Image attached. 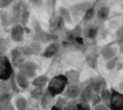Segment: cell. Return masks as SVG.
<instances>
[{"label":"cell","instance_id":"cell-29","mask_svg":"<svg viewBox=\"0 0 123 110\" xmlns=\"http://www.w3.org/2000/svg\"><path fill=\"white\" fill-rule=\"evenodd\" d=\"M68 103H69V101H67L66 98H65V97H59V98H57V100L55 101V105L54 106L58 108L59 109L63 110L64 108L68 104Z\"/></svg>","mask_w":123,"mask_h":110},{"label":"cell","instance_id":"cell-18","mask_svg":"<svg viewBox=\"0 0 123 110\" xmlns=\"http://www.w3.org/2000/svg\"><path fill=\"white\" fill-rule=\"evenodd\" d=\"M14 107L17 110H27L28 101L25 97H18L14 101Z\"/></svg>","mask_w":123,"mask_h":110},{"label":"cell","instance_id":"cell-19","mask_svg":"<svg viewBox=\"0 0 123 110\" xmlns=\"http://www.w3.org/2000/svg\"><path fill=\"white\" fill-rule=\"evenodd\" d=\"M45 89L39 88H34L30 91V97L34 100H40L41 97H43Z\"/></svg>","mask_w":123,"mask_h":110},{"label":"cell","instance_id":"cell-20","mask_svg":"<svg viewBox=\"0 0 123 110\" xmlns=\"http://www.w3.org/2000/svg\"><path fill=\"white\" fill-rule=\"evenodd\" d=\"M109 14H110V9L107 7L103 6L100 7L98 9V11L96 12V17L100 20H105L108 18Z\"/></svg>","mask_w":123,"mask_h":110},{"label":"cell","instance_id":"cell-33","mask_svg":"<svg viewBox=\"0 0 123 110\" xmlns=\"http://www.w3.org/2000/svg\"><path fill=\"white\" fill-rule=\"evenodd\" d=\"M100 102H101V98H100V95L99 94L95 93L94 96H93L92 99H91V103H92V106L93 107H96V106L100 105Z\"/></svg>","mask_w":123,"mask_h":110},{"label":"cell","instance_id":"cell-23","mask_svg":"<svg viewBox=\"0 0 123 110\" xmlns=\"http://www.w3.org/2000/svg\"><path fill=\"white\" fill-rule=\"evenodd\" d=\"M8 82H9L10 88H11L12 92H15V93H19V92H21L20 88H18V83H17V82H16V79H15V73L12 76V77L8 80Z\"/></svg>","mask_w":123,"mask_h":110},{"label":"cell","instance_id":"cell-32","mask_svg":"<svg viewBox=\"0 0 123 110\" xmlns=\"http://www.w3.org/2000/svg\"><path fill=\"white\" fill-rule=\"evenodd\" d=\"M9 82L8 81H0V92H10Z\"/></svg>","mask_w":123,"mask_h":110},{"label":"cell","instance_id":"cell-17","mask_svg":"<svg viewBox=\"0 0 123 110\" xmlns=\"http://www.w3.org/2000/svg\"><path fill=\"white\" fill-rule=\"evenodd\" d=\"M87 7H90V8H91L90 3H78V4L73 6V8H71V11L73 12V13H75L74 14L80 15L82 13H84V14L86 13V10L89 8H87Z\"/></svg>","mask_w":123,"mask_h":110},{"label":"cell","instance_id":"cell-16","mask_svg":"<svg viewBox=\"0 0 123 110\" xmlns=\"http://www.w3.org/2000/svg\"><path fill=\"white\" fill-rule=\"evenodd\" d=\"M68 80V84H79L80 72L76 70H70L65 74Z\"/></svg>","mask_w":123,"mask_h":110},{"label":"cell","instance_id":"cell-35","mask_svg":"<svg viewBox=\"0 0 123 110\" xmlns=\"http://www.w3.org/2000/svg\"><path fill=\"white\" fill-rule=\"evenodd\" d=\"M13 3L14 2L11 0H0V8H6Z\"/></svg>","mask_w":123,"mask_h":110},{"label":"cell","instance_id":"cell-27","mask_svg":"<svg viewBox=\"0 0 123 110\" xmlns=\"http://www.w3.org/2000/svg\"><path fill=\"white\" fill-rule=\"evenodd\" d=\"M11 92H0V104H6L11 103Z\"/></svg>","mask_w":123,"mask_h":110},{"label":"cell","instance_id":"cell-26","mask_svg":"<svg viewBox=\"0 0 123 110\" xmlns=\"http://www.w3.org/2000/svg\"><path fill=\"white\" fill-rule=\"evenodd\" d=\"M111 91L109 90L108 88H104L100 91V92L99 93L100 95V98H101L102 102H105V103H108L109 100H110V97H111Z\"/></svg>","mask_w":123,"mask_h":110},{"label":"cell","instance_id":"cell-21","mask_svg":"<svg viewBox=\"0 0 123 110\" xmlns=\"http://www.w3.org/2000/svg\"><path fill=\"white\" fill-rule=\"evenodd\" d=\"M32 50L33 55H39V54L42 53V47H41V43L38 42V41H33V42L29 45Z\"/></svg>","mask_w":123,"mask_h":110},{"label":"cell","instance_id":"cell-34","mask_svg":"<svg viewBox=\"0 0 123 110\" xmlns=\"http://www.w3.org/2000/svg\"><path fill=\"white\" fill-rule=\"evenodd\" d=\"M63 110H78L77 102H74V101L69 102L68 104L63 109Z\"/></svg>","mask_w":123,"mask_h":110},{"label":"cell","instance_id":"cell-40","mask_svg":"<svg viewBox=\"0 0 123 110\" xmlns=\"http://www.w3.org/2000/svg\"><path fill=\"white\" fill-rule=\"evenodd\" d=\"M94 110H110L108 107L103 105V104H100V105L96 106V107L94 108Z\"/></svg>","mask_w":123,"mask_h":110},{"label":"cell","instance_id":"cell-28","mask_svg":"<svg viewBox=\"0 0 123 110\" xmlns=\"http://www.w3.org/2000/svg\"><path fill=\"white\" fill-rule=\"evenodd\" d=\"M29 19V11L28 9H25V11L22 12V14L19 16V21L21 23V25L24 27H26L27 23Z\"/></svg>","mask_w":123,"mask_h":110},{"label":"cell","instance_id":"cell-22","mask_svg":"<svg viewBox=\"0 0 123 110\" xmlns=\"http://www.w3.org/2000/svg\"><path fill=\"white\" fill-rule=\"evenodd\" d=\"M96 15V11H95V8L93 7H91L89 8L86 11V13L83 15V20L85 22H89L92 20L93 18Z\"/></svg>","mask_w":123,"mask_h":110},{"label":"cell","instance_id":"cell-43","mask_svg":"<svg viewBox=\"0 0 123 110\" xmlns=\"http://www.w3.org/2000/svg\"><path fill=\"white\" fill-rule=\"evenodd\" d=\"M122 9H123V6H122Z\"/></svg>","mask_w":123,"mask_h":110},{"label":"cell","instance_id":"cell-38","mask_svg":"<svg viewBox=\"0 0 123 110\" xmlns=\"http://www.w3.org/2000/svg\"><path fill=\"white\" fill-rule=\"evenodd\" d=\"M117 39L119 43H121V44L123 43V29H121L120 30H118L117 34Z\"/></svg>","mask_w":123,"mask_h":110},{"label":"cell","instance_id":"cell-10","mask_svg":"<svg viewBox=\"0 0 123 110\" xmlns=\"http://www.w3.org/2000/svg\"><path fill=\"white\" fill-rule=\"evenodd\" d=\"M90 86L93 89L95 93L99 94L100 91L104 88H106V82L102 77H95L90 80Z\"/></svg>","mask_w":123,"mask_h":110},{"label":"cell","instance_id":"cell-42","mask_svg":"<svg viewBox=\"0 0 123 110\" xmlns=\"http://www.w3.org/2000/svg\"><path fill=\"white\" fill-rule=\"evenodd\" d=\"M27 110H36V109H27Z\"/></svg>","mask_w":123,"mask_h":110},{"label":"cell","instance_id":"cell-14","mask_svg":"<svg viewBox=\"0 0 123 110\" xmlns=\"http://www.w3.org/2000/svg\"><path fill=\"white\" fill-rule=\"evenodd\" d=\"M49 79L45 75H40V76H35L31 82V84L34 86V88H44L49 83Z\"/></svg>","mask_w":123,"mask_h":110},{"label":"cell","instance_id":"cell-1","mask_svg":"<svg viewBox=\"0 0 123 110\" xmlns=\"http://www.w3.org/2000/svg\"><path fill=\"white\" fill-rule=\"evenodd\" d=\"M68 86V80L65 75H56L49 79L46 90L53 97L60 95L65 92V88Z\"/></svg>","mask_w":123,"mask_h":110},{"label":"cell","instance_id":"cell-41","mask_svg":"<svg viewBox=\"0 0 123 110\" xmlns=\"http://www.w3.org/2000/svg\"><path fill=\"white\" fill-rule=\"evenodd\" d=\"M50 110H60V109H59L58 108H56V107H55V106H54V107L52 108V109H50Z\"/></svg>","mask_w":123,"mask_h":110},{"label":"cell","instance_id":"cell-31","mask_svg":"<svg viewBox=\"0 0 123 110\" xmlns=\"http://www.w3.org/2000/svg\"><path fill=\"white\" fill-rule=\"evenodd\" d=\"M118 57L116 56L114 58L111 59V60L107 61L106 62V69L107 70H113L115 68H117V64H118Z\"/></svg>","mask_w":123,"mask_h":110},{"label":"cell","instance_id":"cell-3","mask_svg":"<svg viewBox=\"0 0 123 110\" xmlns=\"http://www.w3.org/2000/svg\"><path fill=\"white\" fill-rule=\"evenodd\" d=\"M34 41H38L39 43H46L51 42L57 39V36L54 34H50L47 31L44 30L40 27L39 24L37 21L34 22Z\"/></svg>","mask_w":123,"mask_h":110},{"label":"cell","instance_id":"cell-2","mask_svg":"<svg viewBox=\"0 0 123 110\" xmlns=\"http://www.w3.org/2000/svg\"><path fill=\"white\" fill-rule=\"evenodd\" d=\"M14 74L13 66L6 55L0 57V81H8Z\"/></svg>","mask_w":123,"mask_h":110},{"label":"cell","instance_id":"cell-30","mask_svg":"<svg viewBox=\"0 0 123 110\" xmlns=\"http://www.w3.org/2000/svg\"><path fill=\"white\" fill-rule=\"evenodd\" d=\"M60 16L63 18V20H65V21H69V22L71 21L70 13V11H69V9L62 7V8H60Z\"/></svg>","mask_w":123,"mask_h":110},{"label":"cell","instance_id":"cell-15","mask_svg":"<svg viewBox=\"0 0 123 110\" xmlns=\"http://www.w3.org/2000/svg\"><path fill=\"white\" fill-rule=\"evenodd\" d=\"M100 54H101L102 57H103L105 60L109 61V60H111V59L116 57V55H117V49H116V47L111 46V45L105 46L104 48L101 49Z\"/></svg>","mask_w":123,"mask_h":110},{"label":"cell","instance_id":"cell-13","mask_svg":"<svg viewBox=\"0 0 123 110\" xmlns=\"http://www.w3.org/2000/svg\"><path fill=\"white\" fill-rule=\"evenodd\" d=\"M15 79H16V82L20 90H25L30 85V79L20 72L15 74Z\"/></svg>","mask_w":123,"mask_h":110},{"label":"cell","instance_id":"cell-24","mask_svg":"<svg viewBox=\"0 0 123 110\" xmlns=\"http://www.w3.org/2000/svg\"><path fill=\"white\" fill-rule=\"evenodd\" d=\"M8 42L6 39L0 38V57L5 55L8 50Z\"/></svg>","mask_w":123,"mask_h":110},{"label":"cell","instance_id":"cell-25","mask_svg":"<svg viewBox=\"0 0 123 110\" xmlns=\"http://www.w3.org/2000/svg\"><path fill=\"white\" fill-rule=\"evenodd\" d=\"M98 33V29L96 26H90L86 29V35L89 39H94L96 37Z\"/></svg>","mask_w":123,"mask_h":110},{"label":"cell","instance_id":"cell-12","mask_svg":"<svg viewBox=\"0 0 123 110\" xmlns=\"http://www.w3.org/2000/svg\"><path fill=\"white\" fill-rule=\"evenodd\" d=\"M94 94L95 92L91 88V87L90 86V84L88 86H86V88H81V92H80V102L89 103L90 101H91V99H92Z\"/></svg>","mask_w":123,"mask_h":110},{"label":"cell","instance_id":"cell-8","mask_svg":"<svg viewBox=\"0 0 123 110\" xmlns=\"http://www.w3.org/2000/svg\"><path fill=\"white\" fill-rule=\"evenodd\" d=\"M65 96L66 98L74 100L80 97L81 92V88L79 84H68L65 90Z\"/></svg>","mask_w":123,"mask_h":110},{"label":"cell","instance_id":"cell-5","mask_svg":"<svg viewBox=\"0 0 123 110\" xmlns=\"http://www.w3.org/2000/svg\"><path fill=\"white\" fill-rule=\"evenodd\" d=\"M26 55L23 51L22 47H16L11 51V63L13 66L19 69L21 66L26 62Z\"/></svg>","mask_w":123,"mask_h":110},{"label":"cell","instance_id":"cell-11","mask_svg":"<svg viewBox=\"0 0 123 110\" xmlns=\"http://www.w3.org/2000/svg\"><path fill=\"white\" fill-rule=\"evenodd\" d=\"M59 50H60V45H59V43L56 42V41H54V42L50 43L44 49V51L41 53V55L44 57H46V58H51V57H53L54 55H55L58 53Z\"/></svg>","mask_w":123,"mask_h":110},{"label":"cell","instance_id":"cell-9","mask_svg":"<svg viewBox=\"0 0 123 110\" xmlns=\"http://www.w3.org/2000/svg\"><path fill=\"white\" fill-rule=\"evenodd\" d=\"M54 100H55V97L49 93L47 90H45L43 97L39 100V105H40L41 109L43 110H50L54 107Z\"/></svg>","mask_w":123,"mask_h":110},{"label":"cell","instance_id":"cell-4","mask_svg":"<svg viewBox=\"0 0 123 110\" xmlns=\"http://www.w3.org/2000/svg\"><path fill=\"white\" fill-rule=\"evenodd\" d=\"M108 108L110 110H123V94L115 89H111Z\"/></svg>","mask_w":123,"mask_h":110},{"label":"cell","instance_id":"cell-7","mask_svg":"<svg viewBox=\"0 0 123 110\" xmlns=\"http://www.w3.org/2000/svg\"><path fill=\"white\" fill-rule=\"evenodd\" d=\"M25 27L22 26L21 24H15L11 29V39L13 40L14 42L19 43L22 42L25 39Z\"/></svg>","mask_w":123,"mask_h":110},{"label":"cell","instance_id":"cell-37","mask_svg":"<svg viewBox=\"0 0 123 110\" xmlns=\"http://www.w3.org/2000/svg\"><path fill=\"white\" fill-rule=\"evenodd\" d=\"M0 110H16V109L11 103H8L6 104H0Z\"/></svg>","mask_w":123,"mask_h":110},{"label":"cell","instance_id":"cell-6","mask_svg":"<svg viewBox=\"0 0 123 110\" xmlns=\"http://www.w3.org/2000/svg\"><path fill=\"white\" fill-rule=\"evenodd\" d=\"M18 70H19L18 72L22 73L29 79H34L37 74L38 66L36 63H34L32 61H26Z\"/></svg>","mask_w":123,"mask_h":110},{"label":"cell","instance_id":"cell-39","mask_svg":"<svg viewBox=\"0 0 123 110\" xmlns=\"http://www.w3.org/2000/svg\"><path fill=\"white\" fill-rule=\"evenodd\" d=\"M87 63L91 66H95V65H96V58L89 56V58H87Z\"/></svg>","mask_w":123,"mask_h":110},{"label":"cell","instance_id":"cell-36","mask_svg":"<svg viewBox=\"0 0 123 110\" xmlns=\"http://www.w3.org/2000/svg\"><path fill=\"white\" fill-rule=\"evenodd\" d=\"M77 108L78 110H90V104L80 101L79 103H77Z\"/></svg>","mask_w":123,"mask_h":110}]
</instances>
